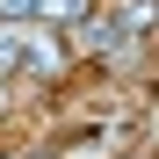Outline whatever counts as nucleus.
I'll return each mask as SVG.
<instances>
[{
    "mask_svg": "<svg viewBox=\"0 0 159 159\" xmlns=\"http://www.w3.org/2000/svg\"><path fill=\"white\" fill-rule=\"evenodd\" d=\"M0 7H7V15H22V7H36V0H0Z\"/></svg>",
    "mask_w": 159,
    "mask_h": 159,
    "instance_id": "f257e3e1",
    "label": "nucleus"
}]
</instances>
